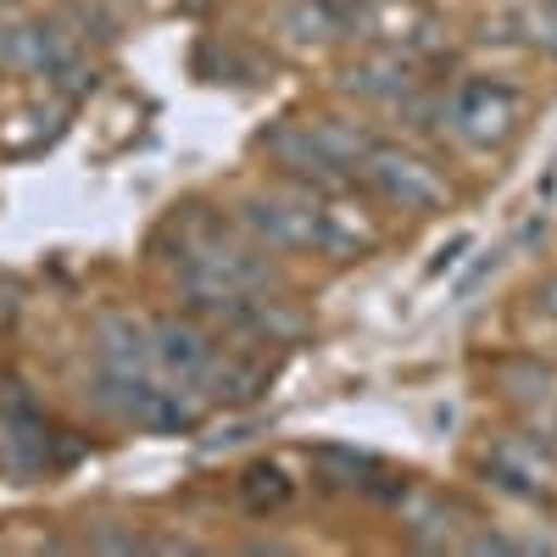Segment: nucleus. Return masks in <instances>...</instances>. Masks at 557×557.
Segmentation results:
<instances>
[{"label":"nucleus","instance_id":"obj_2","mask_svg":"<svg viewBox=\"0 0 557 557\" xmlns=\"http://www.w3.org/2000/svg\"><path fill=\"white\" fill-rule=\"evenodd\" d=\"M84 396H96V407H107L112 418H123V424L157 430V435H178V430H196L201 424V407L190 401V391H178L173 380L157 385L151 374L123 380V374H107V368H101L96 391H84Z\"/></svg>","mask_w":557,"mask_h":557},{"label":"nucleus","instance_id":"obj_10","mask_svg":"<svg viewBox=\"0 0 557 557\" xmlns=\"http://www.w3.org/2000/svg\"><path fill=\"white\" fill-rule=\"evenodd\" d=\"M240 502L251 507V513H278V507L290 502L285 469H273V462H257V469H246V474H240Z\"/></svg>","mask_w":557,"mask_h":557},{"label":"nucleus","instance_id":"obj_9","mask_svg":"<svg viewBox=\"0 0 557 557\" xmlns=\"http://www.w3.org/2000/svg\"><path fill=\"white\" fill-rule=\"evenodd\" d=\"M351 96H362V101H401L407 89H412V78H407V62L396 57V51H385V57H368V62H357V67H346V78H341Z\"/></svg>","mask_w":557,"mask_h":557},{"label":"nucleus","instance_id":"obj_4","mask_svg":"<svg viewBox=\"0 0 557 557\" xmlns=\"http://www.w3.org/2000/svg\"><path fill=\"white\" fill-rule=\"evenodd\" d=\"M240 228L262 251H318V190H307V196H246Z\"/></svg>","mask_w":557,"mask_h":557},{"label":"nucleus","instance_id":"obj_3","mask_svg":"<svg viewBox=\"0 0 557 557\" xmlns=\"http://www.w3.org/2000/svg\"><path fill=\"white\" fill-rule=\"evenodd\" d=\"M357 178L401 212H441L451 201V184L441 178L435 162H424L418 151H401V146H385V139H374V146L362 151Z\"/></svg>","mask_w":557,"mask_h":557},{"label":"nucleus","instance_id":"obj_8","mask_svg":"<svg viewBox=\"0 0 557 557\" xmlns=\"http://www.w3.org/2000/svg\"><path fill=\"white\" fill-rule=\"evenodd\" d=\"M357 23H362V0H290L285 7V34L301 45L351 39Z\"/></svg>","mask_w":557,"mask_h":557},{"label":"nucleus","instance_id":"obj_6","mask_svg":"<svg viewBox=\"0 0 557 557\" xmlns=\"http://www.w3.org/2000/svg\"><path fill=\"white\" fill-rule=\"evenodd\" d=\"M218 341L212 330H201L196 318H157L151 323V362H157V374L184 385V391H196L207 380V368L218 362Z\"/></svg>","mask_w":557,"mask_h":557},{"label":"nucleus","instance_id":"obj_5","mask_svg":"<svg viewBox=\"0 0 557 557\" xmlns=\"http://www.w3.org/2000/svg\"><path fill=\"white\" fill-rule=\"evenodd\" d=\"M262 151H268V162H273L278 173L296 178V184H307V190H346V184H351V173L335 162V151L323 146V134H318L312 123L285 117L278 128H268Z\"/></svg>","mask_w":557,"mask_h":557},{"label":"nucleus","instance_id":"obj_11","mask_svg":"<svg viewBox=\"0 0 557 557\" xmlns=\"http://www.w3.org/2000/svg\"><path fill=\"white\" fill-rule=\"evenodd\" d=\"M62 23L78 34V39H117V17L101 7V0H73L62 12Z\"/></svg>","mask_w":557,"mask_h":557},{"label":"nucleus","instance_id":"obj_12","mask_svg":"<svg viewBox=\"0 0 557 557\" xmlns=\"http://www.w3.org/2000/svg\"><path fill=\"white\" fill-rule=\"evenodd\" d=\"M139 546H146V541L123 535V530H96V535H89V552H139Z\"/></svg>","mask_w":557,"mask_h":557},{"label":"nucleus","instance_id":"obj_14","mask_svg":"<svg viewBox=\"0 0 557 557\" xmlns=\"http://www.w3.org/2000/svg\"><path fill=\"white\" fill-rule=\"evenodd\" d=\"M0 469H7V446H0Z\"/></svg>","mask_w":557,"mask_h":557},{"label":"nucleus","instance_id":"obj_13","mask_svg":"<svg viewBox=\"0 0 557 557\" xmlns=\"http://www.w3.org/2000/svg\"><path fill=\"white\" fill-rule=\"evenodd\" d=\"M530 301H535V312H552V318H557V273L541 278V285L530 290Z\"/></svg>","mask_w":557,"mask_h":557},{"label":"nucleus","instance_id":"obj_1","mask_svg":"<svg viewBox=\"0 0 557 557\" xmlns=\"http://www.w3.org/2000/svg\"><path fill=\"white\" fill-rule=\"evenodd\" d=\"M441 117H446V128L462 139V146L502 151L507 139L519 134V123H524V96L513 84H502V78H462L441 101Z\"/></svg>","mask_w":557,"mask_h":557},{"label":"nucleus","instance_id":"obj_7","mask_svg":"<svg viewBox=\"0 0 557 557\" xmlns=\"http://www.w3.org/2000/svg\"><path fill=\"white\" fill-rule=\"evenodd\" d=\"M96 362L107 374L139 380V374H157L151 362V323H139L128 312H101L96 318Z\"/></svg>","mask_w":557,"mask_h":557}]
</instances>
